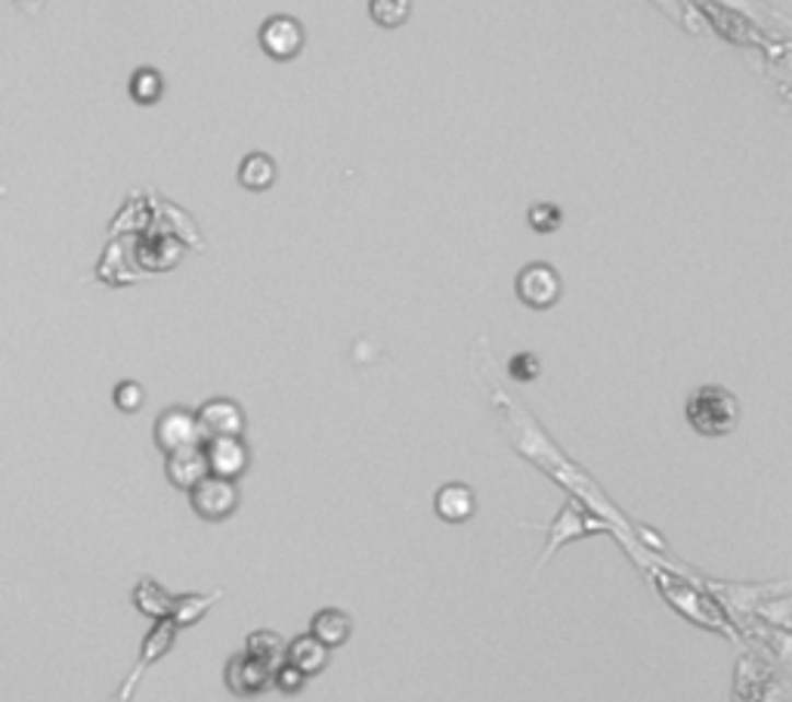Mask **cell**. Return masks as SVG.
<instances>
[{"mask_svg":"<svg viewBox=\"0 0 792 702\" xmlns=\"http://www.w3.org/2000/svg\"><path fill=\"white\" fill-rule=\"evenodd\" d=\"M687 421L702 436H724L737 428L739 402L724 387H700L687 399Z\"/></svg>","mask_w":792,"mask_h":702,"instance_id":"1","label":"cell"},{"mask_svg":"<svg viewBox=\"0 0 792 702\" xmlns=\"http://www.w3.org/2000/svg\"><path fill=\"white\" fill-rule=\"evenodd\" d=\"M155 443L164 455L180 449H193V446H205L208 436H205V428L198 421V412H189V409H164L155 421Z\"/></svg>","mask_w":792,"mask_h":702,"instance_id":"2","label":"cell"},{"mask_svg":"<svg viewBox=\"0 0 792 702\" xmlns=\"http://www.w3.org/2000/svg\"><path fill=\"white\" fill-rule=\"evenodd\" d=\"M257 40H260V50L270 56V59H276V62H291V59H298L301 50H304L306 32L298 19L289 16V13H279V16H270L260 25Z\"/></svg>","mask_w":792,"mask_h":702,"instance_id":"3","label":"cell"},{"mask_svg":"<svg viewBox=\"0 0 792 702\" xmlns=\"http://www.w3.org/2000/svg\"><path fill=\"white\" fill-rule=\"evenodd\" d=\"M189 502H193V511H196L201 520H226V517H233L235 507H238V489H235V480L208 473V477L189 492Z\"/></svg>","mask_w":792,"mask_h":702,"instance_id":"4","label":"cell"},{"mask_svg":"<svg viewBox=\"0 0 792 702\" xmlns=\"http://www.w3.org/2000/svg\"><path fill=\"white\" fill-rule=\"evenodd\" d=\"M517 294L526 306L533 309H551L563 294L560 272L551 264H529L517 276Z\"/></svg>","mask_w":792,"mask_h":702,"instance_id":"5","label":"cell"},{"mask_svg":"<svg viewBox=\"0 0 792 702\" xmlns=\"http://www.w3.org/2000/svg\"><path fill=\"white\" fill-rule=\"evenodd\" d=\"M223 681L235 697H257L272 685V668L267 663H260L252 653H235L233 659L226 663Z\"/></svg>","mask_w":792,"mask_h":702,"instance_id":"6","label":"cell"},{"mask_svg":"<svg viewBox=\"0 0 792 702\" xmlns=\"http://www.w3.org/2000/svg\"><path fill=\"white\" fill-rule=\"evenodd\" d=\"M177 629H180V625H177L174 619H159V622H155V629L145 634L143 647H140V656H137V668L130 671V678H127V685L121 687L118 700H127V697L133 693V687L140 685V678H143L145 668L155 666L162 656L171 653V647H174V637H177Z\"/></svg>","mask_w":792,"mask_h":702,"instance_id":"7","label":"cell"},{"mask_svg":"<svg viewBox=\"0 0 792 702\" xmlns=\"http://www.w3.org/2000/svg\"><path fill=\"white\" fill-rule=\"evenodd\" d=\"M205 452L211 461V473L226 480H238L252 465V452L242 443V436H211L205 443Z\"/></svg>","mask_w":792,"mask_h":702,"instance_id":"8","label":"cell"},{"mask_svg":"<svg viewBox=\"0 0 792 702\" xmlns=\"http://www.w3.org/2000/svg\"><path fill=\"white\" fill-rule=\"evenodd\" d=\"M167 480L183 492H193V489L211 473V461H208V452L205 446H193V449H180L167 455V465H164Z\"/></svg>","mask_w":792,"mask_h":702,"instance_id":"9","label":"cell"},{"mask_svg":"<svg viewBox=\"0 0 792 702\" xmlns=\"http://www.w3.org/2000/svg\"><path fill=\"white\" fill-rule=\"evenodd\" d=\"M198 421L205 428V436H242L245 433V412L233 399H208L198 409Z\"/></svg>","mask_w":792,"mask_h":702,"instance_id":"10","label":"cell"},{"mask_svg":"<svg viewBox=\"0 0 792 702\" xmlns=\"http://www.w3.org/2000/svg\"><path fill=\"white\" fill-rule=\"evenodd\" d=\"M433 507H436V517H443L446 523H465L474 517L477 499H474V489L465 483H446L436 492Z\"/></svg>","mask_w":792,"mask_h":702,"instance_id":"11","label":"cell"},{"mask_svg":"<svg viewBox=\"0 0 792 702\" xmlns=\"http://www.w3.org/2000/svg\"><path fill=\"white\" fill-rule=\"evenodd\" d=\"M328 644H323L313 631L310 634H301V637H294L289 644V663L304 671L306 678H313V675H319L325 666H328Z\"/></svg>","mask_w":792,"mask_h":702,"instance_id":"12","label":"cell"},{"mask_svg":"<svg viewBox=\"0 0 792 702\" xmlns=\"http://www.w3.org/2000/svg\"><path fill=\"white\" fill-rule=\"evenodd\" d=\"M276 174H279V167L267 152H248L238 164V183L248 192H267L276 183Z\"/></svg>","mask_w":792,"mask_h":702,"instance_id":"13","label":"cell"},{"mask_svg":"<svg viewBox=\"0 0 792 702\" xmlns=\"http://www.w3.org/2000/svg\"><path fill=\"white\" fill-rule=\"evenodd\" d=\"M174 604H177V597L164 592L155 578H140L137 588H133V607L145 616H152V619H171Z\"/></svg>","mask_w":792,"mask_h":702,"instance_id":"14","label":"cell"},{"mask_svg":"<svg viewBox=\"0 0 792 702\" xmlns=\"http://www.w3.org/2000/svg\"><path fill=\"white\" fill-rule=\"evenodd\" d=\"M310 631H313L323 644H328V647L335 650L341 647V644H347V637H350L353 625H350V616L343 610H319L313 616V622H310Z\"/></svg>","mask_w":792,"mask_h":702,"instance_id":"15","label":"cell"},{"mask_svg":"<svg viewBox=\"0 0 792 702\" xmlns=\"http://www.w3.org/2000/svg\"><path fill=\"white\" fill-rule=\"evenodd\" d=\"M245 653H252L260 663H267L272 671L289 659V647L282 644V637L276 631H252L248 641H245Z\"/></svg>","mask_w":792,"mask_h":702,"instance_id":"16","label":"cell"},{"mask_svg":"<svg viewBox=\"0 0 792 702\" xmlns=\"http://www.w3.org/2000/svg\"><path fill=\"white\" fill-rule=\"evenodd\" d=\"M162 93H164V78L159 69L143 66V69L133 72V78H130V96H133V103H140V106H155V103L162 100Z\"/></svg>","mask_w":792,"mask_h":702,"instance_id":"17","label":"cell"},{"mask_svg":"<svg viewBox=\"0 0 792 702\" xmlns=\"http://www.w3.org/2000/svg\"><path fill=\"white\" fill-rule=\"evenodd\" d=\"M369 16L378 28H399L412 16V0H369Z\"/></svg>","mask_w":792,"mask_h":702,"instance_id":"18","label":"cell"},{"mask_svg":"<svg viewBox=\"0 0 792 702\" xmlns=\"http://www.w3.org/2000/svg\"><path fill=\"white\" fill-rule=\"evenodd\" d=\"M217 597H220V592H211V595H205V597L180 595L177 597V604H174V616H171V619H174L180 629H186V625H196L198 619L211 610V604H214Z\"/></svg>","mask_w":792,"mask_h":702,"instance_id":"19","label":"cell"},{"mask_svg":"<svg viewBox=\"0 0 792 702\" xmlns=\"http://www.w3.org/2000/svg\"><path fill=\"white\" fill-rule=\"evenodd\" d=\"M526 220H529V226H533L536 233H555L560 223H563V211H560L558 204H551V201H536V204L526 211Z\"/></svg>","mask_w":792,"mask_h":702,"instance_id":"20","label":"cell"},{"mask_svg":"<svg viewBox=\"0 0 792 702\" xmlns=\"http://www.w3.org/2000/svg\"><path fill=\"white\" fill-rule=\"evenodd\" d=\"M143 402H145L143 384H137V381H121V384L115 387V406H118L125 414L140 412Z\"/></svg>","mask_w":792,"mask_h":702,"instance_id":"21","label":"cell"},{"mask_svg":"<svg viewBox=\"0 0 792 702\" xmlns=\"http://www.w3.org/2000/svg\"><path fill=\"white\" fill-rule=\"evenodd\" d=\"M304 681H306L304 671L294 666V663H289V659L272 671V685H276V690H282V693H289V697L301 693V690H304Z\"/></svg>","mask_w":792,"mask_h":702,"instance_id":"22","label":"cell"},{"mask_svg":"<svg viewBox=\"0 0 792 702\" xmlns=\"http://www.w3.org/2000/svg\"><path fill=\"white\" fill-rule=\"evenodd\" d=\"M508 368H511V378L533 381V378H539L541 362L536 353H521V356H514V360H511Z\"/></svg>","mask_w":792,"mask_h":702,"instance_id":"23","label":"cell"}]
</instances>
